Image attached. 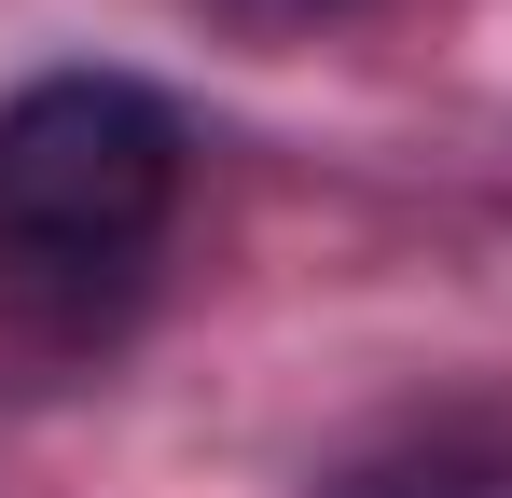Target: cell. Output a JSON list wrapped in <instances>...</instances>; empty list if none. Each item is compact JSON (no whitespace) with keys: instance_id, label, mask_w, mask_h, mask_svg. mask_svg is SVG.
<instances>
[{"instance_id":"6da1fadb","label":"cell","mask_w":512,"mask_h":498,"mask_svg":"<svg viewBox=\"0 0 512 498\" xmlns=\"http://www.w3.org/2000/svg\"><path fill=\"white\" fill-rule=\"evenodd\" d=\"M180 222V111L125 70H56L0 97V291L56 332L139 305Z\"/></svg>"},{"instance_id":"7a4b0ae2","label":"cell","mask_w":512,"mask_h":498,"mask_svg":"<svg viewBox=\"0 0 512 498\" xmlns=\"http://www.w3.org/2000/svg\"><path fill=\"white\" fill-rule=\"evenodd\" d=\"M236 14H333V0H236Z\"/></svg>"}]
</instances>
